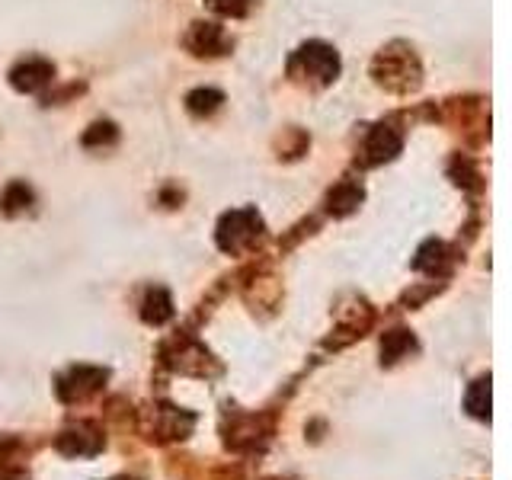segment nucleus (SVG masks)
Instances as JSON below:
<instances>
[{
  "label": "nucleus",
  "instance_id": "1",
  "mask_svg": "<svg viewBox=\"0 0 512 480\" xmlns=\"http://www.w3.org/2000/svg\"><path fill=\"white\" fill-rule=\"evenodd\" d=\"M260 228H263V221L256 212H231L218 224V244H221V250L237 253L260 237Z\"/></svg>",
  "mask_w": 512,
  "mask_h": 480
},
{
  "label": "nucleus",
  "instance_id": "2",
  "mask_svg": "<svg viewBox=\"0 0 512 480\" xmlns=\"http://www.w3.org/2000/svg\"><path fill=\"white\" fill-rule=\"evenodd\" d=\"M292 68H301L304 77H311L314 84H330V80L336 77V71H340V58H336V52L330 45L311 42L295 55Z\"/></svg>",
  "mask_w": 512,
  "mask_h": 480
},
{
  "label": "nucleus",
  "instance_id": "3",
  "mask_svg": "<svg viewBox=\"0 0 512 480\" xmlns=\"http://www.w3.org/2000/svg\"><path fill=\"white\" fill-rule=\"evenodd\" d=\"M375 74H378L381 84H388L391 90H410V87H416V77H420L410 52H400V55L384 52V55H378Z\"/></svg>",
  "mask_w": 512,
  "mask_h": 480
},
{
  "label": "nucleus",
  "instance_id": "4",
  "mask_svg": "<svg viewBox=\"0 0 512 480\" xmlns=\"http://www.w3.org/2000/svg\"><path fill=\"white\" fill-rule=\"evenodd\" d=\"M103 381H106V372H100V368L77 365V368H71L68 378L58 381V394H61V400H84L93 391H100Z\"/></svg>",
  "mask_w": 512,
  "mask_h": 480
},
{
  "label": "nucleus",
  "instance_id": "5",
  "mask_svg": "<svg viewBox=\"0 0 512 480\" xmlns=\"http://www.w3.org/2000/svg\"><path fill=\"white\" fill-rule=\"evenodd\" d=\"M58 448L64 455H96L103 448V436L96 426L80 423V426H71L68 432H61Z\"/></svg>",
  "mask_w": 512,
  "mask_h": 480
},
{
  "label": "nucleus",
  "instance_id": "6",
  "mask_svg": "<svg viewBox=\"0 0 512 480\" xmlns=\"http://www.w3.org/2000/svg\"><path fill=\"white\" fill-rule=\"evenodd\" d=\"M52 74H55V71H52V64H48V61H39V58H32V61L20 64V68L13 71V87L32 93V90L45 87L48 80H52Z\"/></svg>",
  "mask_w": 512,
  "mask_h": 480
},
{
  "label": "nucleus",
  "instance_id": "7",
  "mask_svg": "<svg viewBox=\"0 0 512 480\" xmlns=\"http://www.w3.org/2000/svg\"><path fill=\"white\" fill-rule=\"evenodd\" d=\"M400 151V135L394 132L391 125H378L372 138L365 144V154H368V164H381V160H391Z\"/></svg>",
  "mask_w": 512,
  "mask_h": 480
},
{
  "label": "nucleus",
  "instance_id": "8",
  "mask_svg": "<svg viewBox=\"0 0 512 480\" xmlns=\"http://www.w3.org/2000/svg\"><path fill=\"white\" fill-rule=\"evenodd\" d=\"M189 45H192V52H196V55H221L224 48H228L218 23H196V26H192Z\"/></svg>",
  "mask_w": 512,
  "mask_h": 480
},
{
  "label": "nucleus",
  "instance_id": "9",
  "mask_svg": "<svg viewBox=\"0 0 512 480\" xmlns=\"http://www.w3.org/2000/svg\"><path fill=\"white\" fill-rule=\"evenodd\" d=\"M144 320L148 324H164V320H170L173 317V301H170V295L164 292V288H154V292L144 298Z\"/></svg>",
  "mask_w": 512,
  "mask_h": 480
},
{
  "label": "nucleus",
  "instance_id": "10",
  "mask_svg": "<svg viewBox=\"0 0 512 480\" xmlns=\"http://www.w3.org/2000/svg\"><path fill=\"white\" fill-rule=\"evenodd\" d=\"M410 349H416V340L407 333V330H391V333H384V340H381V359L384 362H397L400 356H407Z\"/></svg>",
  "mask_w": 512,
  "mask_h": 480
},
{
  "label": "nucleus",
  "instance_id": "11",
  "mask_svg": "<svg viewBox=\"0 0 512 480\" xmlns=\"http://www.w3.org/2000/svg\"><path fill=\"white\" fill-rule=\"evenodd\" d=\"M468 410H471V416H477V420H490V375L471 384Z\"/></svg>",
  "mask_w": 512,
  "mask_h": 480
},
{
  "label": "nucleus",
  "instance_id": "12",
  "mask_svg": "<svg viewBox=\"0 0 512 480\" xmlns=\"http://www.w3.org/2000/svg\"><path fill=\"white\" fill-rule=\"evenodd\" d=\"M448 260H445V247L439 244V240H429V244L420 250V256H416V269H426L429 276H439V272H445Z\"/></svg>",
  "mask_w": 512,
  "mask_h": 480
},
{
  "label": "nucleus",
  "instance_id": "13",
  "mask_svg": "<svg viewBox=\"0 0 512 480\" xmlns=\"http://www.w3.org/2000/svg\"><path fill=\"white\" fill-rule=\"evenodd\" d=\"M330 212L333 215H346V212H352L359 202H362V189L359 186H349V183H343V186H336L333 192H330Z\"/></svg>",
  "mask_w": 512,
  "mask_h": 480
},
{
  "label": "nucleus",
  "instance_id": "14",
  "mask_svg": "<svg viewBox=\"0 0 512 480\" xmlns=\"http://www.w3.org/2000/svg\"><path fill=\"white\" fill-rule=\"evenodd\" d=\"M224 103V96L218 90H196L186 96V106L192 116H212V112Z\"/></svg>",
  "mask_w": 512,
  "mask_h": 480
},
{
  "label": "nucleus",
  "instance_id": "15",
  "mask_svg": "<svg viewBox=\"0 0 512 480\" xmlns=\"http://www.w3.org/2000/svg\"><path fill=\"white\" fill-rule=\"evenodd\" d=\"M29 199H32V192L23 186V183H13L10 189H7V196H4V212H23V208L29 205Z\"/></svg>",
  "mask_w": 512,
  "mask_h": 480
},
{
  "label": "nucleus",
  "instance_id": "16",
  "mask_svg": "<svg viewBox=\"0 0 512 480\" xmlns=\"http://www.w3.org/2000/svg\"><path fill=\"white\" fill-rule=\"evenodd\" d=\"M208 7L221 16H244L247 13V0H208Z\"/></svg>",
  "mask_w": 512,
  "mask_h": 480
},
{
  "label": "nucleus",
  "instance_id": "17",
  "mask_svg": "<svg viewBox=\"0 0 512 480\" xmlns=\"http://www.w3.org/2000/svg\"><path fill=\"white\" fill-rule=\"evenodd\" d=\"M100 141H116V125L100 122V125H93V132L84 135V144H100Z\"/></svg>",
  "mask_w": 512,
  "mask_h": 480
},
{
  "label": "nucleus",
  "instance_id": "18",
  "mask_svg": "<svg viewBox=\"0 0 512 480\" xmlns=\"http://www.w3.org/2000/svg\"><path fill=\"white\" fill-rule=\"evenodd\" d=\"M0 480H29V477L20 474V471H4V474H0Z\"/></svg>",
  "mask_w": 512,
  "mask_h": 480
},
{
  "label": "nucleus",
  "instance_id": "19",
  "mask_svg": "<svg viewBox=\"0 0 512 480\" xmlns=\"http://www.w3.org/2000/svg\"><path fill=\"white\" fill-rule=\"evenodd\" d=\"M119 480H128V477H119Z\"/></svg>",
  "mask_w": 512,
  "mask_h": 480
}]
</instances>
